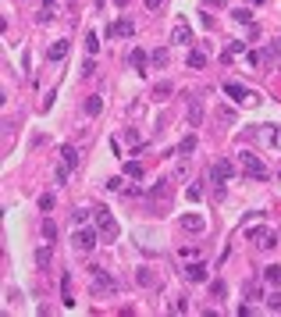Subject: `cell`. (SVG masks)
Masks as SVG:
<instances>
[{"label": "cell", "mask_w": 281, "mask_h": 317, "mask_svg": "<svg viewBox=\"0 0 281 317\" xmlns=\"http://www.w3.org/2000/svg\"><path fill=\"white\" fill-rule=\"evenodd\" d=\"M61 299H64V307H75V296H71V275H61Z\"/></svg>", "instance_id": "13"}, {"label": "cell", "mask_w": 281, "mask_h": 317, "mask_svg": "<svg viewBox=\"0 0 281 317\" xmlns=\"http://www.w3.org/2000/svg\"><path fill=\"white\" fill-rule=\"evenodd\" d=\"M217 4H221V0H217Z\"/></svg>", "instance_id": "38"}, {"label": "cell", "mask_w": 281, "mask_h": 317, "mask_svg": "<svg viewBox=\"0 0 281 317\" xmlns=\"http://www.w3.org/2000/svg\"><path fill=\"white\" fill-rule=\"evenodd\" d=\"M210 292H214L217 299H225V296H228V285H225V282H214V285H210Z\"/></svg>", "instance_id": "28"}, {"label": "cell", "mask_w": 281, "mask_h": 317, "mask_svg": "<svg viewBox=\"0 0 281 317\" xmlns=\"http://www.w3.org/2000/svg\"><path fill=\"white\" fill-rule=\"evenodd\" d=\"M61 160H64V168H75V164H79L75 146H61Z\"/></svg>", "instance_id": "16"}, {"label": "cell", "mask_w": 281, "mask_h": 317, "mask_svg": "<svg viewBox=\"0 0 281 317\" xmlns=\"http://www.w3.org/2000/svg\"><path fill=\"white\" fill-rule=\"evenodd\" d=\"M246 296H249V299H260V296H263L260 282H249V285H246Z\"/></svg>", "instance_id": "24"}, {"label": "cell", "mask_w": 281, "mask_h": 317, "mask_svg": "<svg viewBox=\"0 0 281 317\" xmlns=\"http://www.w3.org/2000/svg\"><path fill=\"white\" fill-rule=\"evenodd\" d=\"M114 29H117V36H132V32H136L132 18H117V22H114Z\"/></svg>", "instance_id": "18"}, {"label": "cell", "mask_w": 281, "mask_h": 317, "mask_svg": "<svg viewBox=\"0 0 281 317\" xmlns=\"http://www.w3.org/2000/svg\"><path fill=\"white\" fill-rule=\"evenodd\" d=\"M125 175H128V178H139V175H142V164L128 160V164H125Z\"/></svg>", "instance_id": "23"}, {"label": "cell", "mask_w": 281, "mask_h": 317, "mask_svg": "<svg viewBox=\"0 0 281 317\" xmlns=\"http://www.w3.org/2000/svg\"><path fill=\"white\" fill-rule=\"evenodd\" d=\"M43 239H47V243H54V239H57V224H54V221H43Z\"/></svg>", "instance_id": "21"}, {"label": "cell", "mask_w": 281, "mask_h": 317, "mask_svg": "<svg viewBox=\"0 0 281 317\" xmlns=\"http://www.w3.org/2000/svg\"><path fill=\"white\" fill-rule=\"evenodd\" d=\"M267 307L281 314V292H271V296H267Z\"/></svg>", "instance_id": "29"}, {"label": "cell", "mask_w": 281, "mask_h": 317, "mask_svg": "<svg viewBox=\"0 0 281 317\" xmlns=\"http://www.w3.org/2000/svg\"><path fill=\"white\" fill-rule=\"evenodd\" d=\"M239 160H242V171H246L249 178H256V182H263V178H267V168H263V160H260L256 154L242 150V154H239Z\"/></svg>", "instance_id": "3"}, {"label": "cell", "mask_w": 281, "mask_h": 317, "mask_svg": "<svg viewBox=\"0 0 281 317\" xmlns=\"http://www.w3.org/2000/svg\"><path fill=\"white\" fill-rule=\"evenodd\" d=\"M96 232H100L103 243H114V239L121 235V228H117V221H114L111 210H96Z\"/></svg>", "instance_id": "1"}, {"label": "cell", "mask_w": 281, "mask_h": 317, "mask_svg": "<svg viewBox=\"0 0 281 317\" xmlns=\"http://www.w3.org/2000/svg\"><path fill=\"white\" fill-rule=\"evenodd\" d=\"M171 43H178V47H189V43H192V29H189L185 22H178V25H174V32H171Z\"/></svg>", "instance_id": "7"}, {"label": "cell", "mask_w": 281, "mask_h": 317, "mask_svg": "<svg viewBox=\"0 0 281 317\" xmlns=\"http://www.w3.org/2000/svg\"><path fill=\"white\" fill-rule=\"evenodd\" d=\"M82 75H85V79H89V75H96V64H93V61H85V64H82Z\"/></svg>", "instance_id": "34"}, {"label": "cell", "mask_w": 281, "mask_h": 317, "mask_svg": "<svg viewBox=\"0 0 281 317\" xmlns=\"http://www.w3.org/2000/svg\"><path fill=\"white\" fill-rule=\"evenodd\" d=\"M153 64L164 68V64H168V50H153Z\"/></svg>", "instance_id": "30"}, {"label": "cell", "mask_w": 281, "mask_h": 317, "mask_svg": "<svg viewBox=\"0 0 281 317\" xmlns=\"http://www.w3.org/2000/svg\"><path fill=\"white\" fill-rule=\"evenodd\" d=\"M39 210H43V214H47V210H54V196H50V192L39 196Z\"/></svg>", "instance_id": "26"}, {"label": "cell", "mask_w": 281, "mask_h": 317, "mask_svg": "<svg viewBox=\"0 0 281 317\" xmlns=\"http://www.w3.org/2000/svg\"><path fill=\"white\" fill-rule=\"evenodd\" d=\"M267 57H281V36L271 43V50H267Z\"/></svg>", "instance_id": "33"}, {"label": "cell", "mask_w": 281, "mask_h": 317, "mask_svg": "<svg viewBox=\"0 0 281 317\" xmlns=\"http://www.w3.org/2000/svg\"><path fill=\"white\" fill-rule=\"evenodd\" d=\"M146 61H150V57H146V50H139V47H136V50L128 54V64L136 68L139 75H146Z\"/></svg>", "instance_id": "11"}, {"label": "cell", "mask_w": 281, "mask_h": 317, "mask_svg": "<svg viewBox=\"0 0 281 317\" xmlns=\"http://www.w3.org/2000/svg\"><path fill=\"white\" fill-rule=\"evenodd\" d=\"M278 178H281V171H278Z\"/></svg>", "instance_id": "37"}, {"label": "cell", "mask_w": 281, "mask_h": 317, "mask_svg": "<svg viewBox=\"0 0 281 317\" xmlns=\"http://www.w3.org/2000/svg\"><path fill=\"white\" fill-rule=\"evenodd\" d=\"M189 68H206V54L203 50H189Z\"/></svg>", "instance_id": "19"}, {"label": "cell", "mask_w": 281, "mask_h": 317, "mask_svg": "<svg viewBox=\"0 0 281 317\" xmlns=\"http://www.w3.org/2000/svg\"><path fill=\"white\" fill-rule=\"evenodd\" d=\"M246 239H253V243H256L260 250L278 246V235H274L271 228H263V224H249V228H246Z\"/></svg>", "instance_id": "4"}, {"label": "cell", "mask_w": 281, "mask_h": 317, "mask_svg": "<svg viewBox=\"0 0 281 317\" xmlns=\"http://www.w3.org/2000/svg\"><path fill=\"white\" fill-rule=\"evenodd\" d=\"M117 285L111 275H103V267H93V292H114Z\"/></svg>", "instance_id": "6"}, {"label": "cell", "mask_w": 281, "mask_h": 317, "mask_svg": "<svg viewBox=\"0 0 281 317\" xmlns=\"http://www.w3.org/2000/svg\"><path fill=\"white\" fill-rule=\"evenodd\" d=\"M199 122H203V103L189 96V128H199Z\"/></svg>", "instance_id": "8"}, {"label": "cell", "mask_w": 281, "mask_h": 317, "mask_svg": "<svg viewBox=\"0 0 281 317\" xmlns=\"http://www.w3.org/2000/svg\"><path fill=\"white\" fill-rule=\"evenodd\" d=\"M153 96H157V100H160V96H171V86H168V82H160V86L153 89Z\"/></svg>", "instance_id": "32"}, {"label": "cell", "mask_w": 281, "mask_h": 317, "mask_svg": "<svg viewBox=\"0 0 281 317\" xmlns=\"http://www.w3.org/2000/svg\"><path fill=\"white\" fill-rule=\"evenodd\" d=\"M260 278L267 282V285H278V282H281V267H278V264H271V267H263V271H260Z\"/></svg>", "instance_id": "15"}, {"label": "cell", "mask_w": 281, "mask_h": 317, "mask_svg": "<svg viewBox=\"0 0 281 317\" xmlns=\"http://www.w3.org/2000/svg\"><path fill=\"white\" fill-rule=\"evenodd\" d=\"M231 175H235L231 160H225V157H221V160L214 164V168H210V182H214V186H228V182H231Z\"/></svg>", "instance_id": "5"}, {"label": "cell", "mask_w": 281, "mask_h": 317, "mask_svg": "<svg viewBox=\"0 0 281 317\" xmlns=\"http://www.w3.org/2000/svg\"><path fill=\"white\" fill-rule=\"evenodd\" d=\"M192 150H196V135H185L182 146H178V154H192Z\"/></svg>", "instance_id": "22"}, {"label": "cell", "mask_w": 281, "mask_h": 317, "mask_svg": "<svg viewBox=\"0 0 281 317\" xmlns=\"http://www.w3.org/2000/svg\"><path fill=\"white\" fill-rule=\"evenodd\" d=\"M225 93H228V96H235L239 103H249V100H253V93H249V89H242L239 82H228V86H225Z\"/></svg>", "instance_id": "9"}, {"label": "cell", "mask_w": 281, "mask_h": 317, "mask_svg": "<svg viewBox=\"0 0 281 317\" xmlns=\"http://www.w3.org/2000/svg\"><path fill=\"white\" fill-rule=\"evenodd\" d=\"M114 4H117V7H125V4H128V0H114Z\"/></svg>", "instance_id": "36"}, {"label": "cell", "mask_w": 281, "mask_h": 317, "mask_svg": "<svg viewBox=\"0 0 281 317\" xmlns=\"http://www.w3.org/2000/svg\"><path fill=\"white\" fill-rule=\"evenodd\" d=\"M146 7H150V11H157V7H160V0H146Z\"/></svg>", "instance_id": "35"}, {"label": "cell", "mask_w": 281, "mask_h": 317, "mask_svg": "<svg viewBox=\"0 0 281 317\" xmlns=\"http://www.w3.org/2000/svg\"><path fill=\"white\" fill-rule=\"evenodd\" d=\"M182 228H185V232H192V235H199V232L206 228V221H203V218H196V214H185V218H182Z\"/></svg>", "instance_id": "10"}, {"label": "cell", "mask_w": 281, "mask_h": 317, "mask_svg": "<svg viewBox=\"0 0 281 317\" xmlns=\"http://www.w3.org/2000/svg\"><path fill=\"white\" fill-rule=\"evenodd\" d=\"M185 282H206V267L203 264H185Z\"/></svg>", "instance_id": "12"}, {"label": "cell", "mask_w": 281, "mask_h": 317, "mask_svg": "<svg viewBox=\"0 0 281 317\" xmlns=\"http://www.w3.org/2000/svg\"><path fill=\"white\" fill-rule=\"evenodd\" d=\"M96 235H100V232H93V228H85V224H79V228L71 232V246H75L79 253H93Z\"/></svg>", "instance_id": "2"}, {"label": "cell", "mask_w": 281, "mask_h": 317, "mask_svg": "<svg viewBox=\"0 0 281 317\" xmlns=\"http://www.w3.org/2000/svg\"><path fill=\"white\" fill-rule=\"evenodd\" d=\"M103 111V96H89L85 100V114H100Z\"/></svg>", "instance_id": "20"}, {"label": "cell", "mask_w": 281, "mask_h": 317, "mask_svg": "<svg viewBox=\"0 0 281 317\" xmlns=\"http://www.w3.org/2000/svg\"><path fill=\"white\" fill-rule=\"evenodd\" d=\"M267 139H271V146H281V125H274V132H267Z\"/></svg>", "instance_id": "31"}, {"label": "cell", "mask_w": 281, "mask_h": 317, "mask_svg": "<svg viewBox=\"0 0 281 317\" xmlns=\"http://www.w3.org/2000/svg\"><path fill=\"white\" fill-rule=\"evenodd\" d=\"M85 50H89V54H96V50H100V36H96V32L85 36Z\"/></svg>", "instance_id": "25"}, {"label": "cell", "mask_w": 281, "mask_h": 317, "mask_svg": "<svg viewBox=\"0 0 281 317\" xmlns=\"http://www.w3.org/2000/svg\"><path fill=\"white\" fill-rule=\"evenodd\" d=\"M85 221H89V210H75V214H71V224H75V228L85 224Z\"/></svg>", "instance_id": "27"}, {"label": "cell", "mask_w": 281, "mask_h": 317, "mask_svg": "<svg viewBox=\"0 0 281 317\" xmlns=\"http://www.w3.org/2000/svg\"><path fill=\"white\" fill-rule=\"evenodd\" d=\"M36 267H39V271L50 267V246H39V250H36Z\"/></svg>", "instance_id": "17"}, {"label": "cell", "mask_w": 281, "mask_h": 317, "mask_svg": "<svg viewBox=\"0 0 281 317\" xmlns=\"http://www.w3.org/2000/svg\"><path fill=\"white\" fill-rule=\"evenodd\" d=\"M64 54H68V39H57L54 47L47 50V57H50V61H64Z\"/></svg>", "instance_id": "14"}]
</instances>
